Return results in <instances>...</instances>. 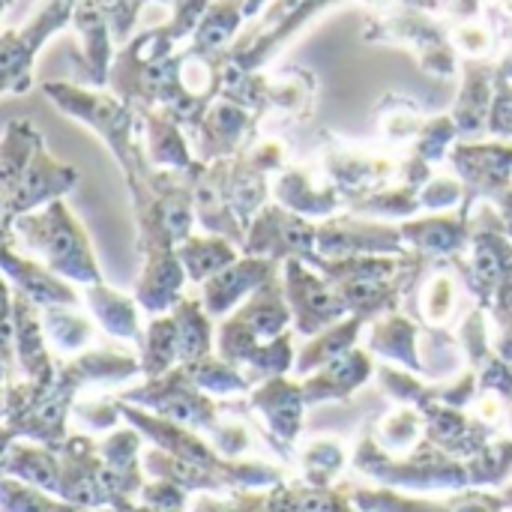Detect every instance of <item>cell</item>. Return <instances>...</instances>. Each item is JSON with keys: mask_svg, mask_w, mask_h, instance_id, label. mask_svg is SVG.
Wrapping results in <instances>:
<instances>
[{"mask_svg": "<svg viewBox=\"0 0 512 512\" xmlns=\"http://www.w3.org/2000/svg\"><path fill=\"white\" fill-rule=\"evenodd\" d=\"M69 12H72V0H51L48 3V12L39 15L21 36H9L6 39V69H9V75L27 69V60L33 57V51L39 48V42L51 30H57L66 21Z\"/></svg>", "mask_w": 512, "mask_h": 512, "instance_id": "cell-1", "label": "cell"}, {"mask_svg": "<svg viewBox=\"0 0 512 512\" xmlns=\"http://www.w3.org/2000/svg\"><path fill=\"white\" fill-rule=\"evenodd\" d=\"M330 0H282L273 12H270V21H267V27L261 30V36L243 51V57L246 60H255V57H261L270 45H276L285 33H291L300 21H306L315 9H321V6H327Z\"/></svg>", "mask_w": 512, "mask_h": 512, "instance_id": "cell-2", "label": "cell"}, {"mask_svg": "<svg viewBox=\"0 0 512 512\" xmlns=\"http://www.w3.org/2000/svg\"><path fill=\"white\" fill-rule=\"evenodd\" d=\"M237 12H240V0H225V3H216L207 15V21L201 24V33H198V42L204 48H213L219 42H225L237 24Z\"/></svg>", "mask_w": 512, "mask_h": 512, "instance_id": "cell-3", "label": "cell"}, {"mask_svg": "<svg viewBox=\"0 0 512 512\" xmlns=\"http://www.w3.org/2000/svg\"><path fill=\"white\" fill-rule=\"evenodd\" d=\"M453 42L465 51V54H486L489 48H492V36H489V30L486 27H480V24H459L456 27V33H453Z\"/></svg>", "mask_w": 512, "mask_h": 512, "instance_id": "cell-4", "label": "cell"}]
</instances>
